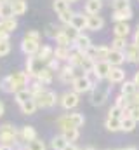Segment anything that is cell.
<instances>
[{
  "mask_svg": "<svg viewBox=\"0 0 139 150\" xmlns=\"http://www.w3.org/2000/svg\"><path fill=\"white\" fill-rule=\"evenodd\" d=\"M70 26H73V28H75L77 32H80V33H82V30H87V14H84V12H75L73 18H71Z\"/></svg>",
  "mask_w": 139,
  "mask_h": 150,
  "instance_id": "12",
  "label": "cell"
},
{
  "mask_svg": "<svg viewBox=\"0 0 139 150\" xmlns=\"http://www.w3.org/2000/svg\"><path fill=\"white\" fill-rule=\"evenodd\" d=\"M136 124H138V122H136L131 115H124V117H122V131L131 133V131L136 129Z\"/></svg>",
  "mask_w": 139,
  "mask_h": 150,
  "instance_id": "30",
  "label": "cell"
},
{
  "mask_svg": "<svg viewBox=\"0 0 139 150\" xmlns=\"http://www.w3.org/2000/svg\"><path fill=\"white\" fill-rule=\"evenodd\" d=\"M73 14H75V12H73L71 9H68V11H65L63 14H59V21H61V23H63L65 26H68L70 23H71V18H73Z\"/></svg>",
  "mask_w": 139,
  "mask_h": 150,
  "instance_id": "44",
  "label": "cell"
},
{
  "mask_svg": "<svg viewBox=\"0 0 139 150\" xmlns=\"http://www.w3.org/2000/svg\"><path fill=\"white\" fill-rule=\"evenodd\" d=\"M118 150H124V149H118Z\"/></svg>",
  "mask_w": 139,
  "mask_h": 150,
  "instance_id": "60",
  "label": "cell"
},
{
  "mask_svg": "<svg viewBox=\"0 0 139 150\" xmlns=\"http://www.w3.org/2000/svg\"><path fill=\"white\" fill-rule=\"evenodd\" d=\"M45 67H47V68H49V70H52V72H54V74H56V72H59V70H61V65H59V61H58V59H56V58H52V59H49V61H47V63H45Z\"/></svg>",
  "mask_w": 139,
  "mask_h": 150,
  "instance_id": "47",
  "label": "cell"
},
{
  "mask_svg": "<svg viewBox=\"0 0 139 150\" xmlns=\"http://www.w3.org/2000/svg\"><path fill=\"white\" fill-rule=\"evenodd\" d=\"M110 89H111V84L103 86V84H99V82H98V86L89 93L91 105H94V107H101V105H104V101H106V100H108V96H110Z\"/></svg>",
  "mask_w": 139,
  "mask_h": 150,
  "instance_id": "3",
  "label": "cell"
},
{
  "mask_svg": "<svg viewBox=\"0 0 139 150\" xmlns=\"http://www.w3.org/2000/svg\"><path fill=\"white\" fill-rule=\"evenodd\" d=\"M101 9H103V0H87L84 7L87 16H96L101 12Z\"/></svg>",
  "mask_w": 139,
  "mask_h": 150,
  "instance_id": "18",
  "label": "cell"
},
{
  "mask_svg": "<svg viewBox=\"0 0 139 150\" xmlns=\"http://www.w3.org/2000/svg\"><path fill=\"white\" fill-rule=\"evenodd\" d=\"M77 150H82V149H77Z\"/></svg>",
  "mask_w": 139,
  "mask_h": 150,
  "instance_id": "61",
  "label": "cell"
},
{
  "mask_svg": "<svg viewBox=\"0 0 139 150\" xmlns=\"http://www.w3.org/2000/svg\"><path fill=\"white\" fill-rule=\"evenodd\" d=\"M19 138H21L23 143L33 142V140L38 138V136H37V129H35L33 126H23V127L19 129Z\"/></svg>",
  "mask_w": 139,
  "mask_h": 150,
  "instance_id": "16",
  "label": "cell"
},
{
  "mask_svg": "<svg viewBox=\"0 0 139 150\" xmlns=\"http://www.w3.org/2000/svg\"><path fill=\"white\" fill-rule=\"evenodd\" d=\"M4 112H5V107H4V103H2V101H0V117H2V115H4Z\"/></svg>",
  "mask_w": 139,
  "mask_h": 150,
  "instance_id": "54",
  "label": "cell"
},
{
  "mask_svg": "<svg viewBox=\"0 0 139 150\" xmlns=\"http://www.w3.org/2000/svg\"><path fill=\"white\" fill-rule=\"evenodd\" d=\"M110 70H111V65L103 59V61H96V67H94V72L92 75L96 77V80H106L108 75H110Z\"/></svg>",
  "mask_w": 139,
  "mask_h": 150,
  "instance_id": "9",
  "label": "cell"
},
{
  "mask_svg": "<svg viewBox=\"0 0 139 150\" xmlns=\"http://www.w3.org/2000/svg\"><path fill=\"white\" fill-rule=\"evenodd\" d=\"M33 100L37 101V107L38 108H52V107H56V103H59V98L51 89H44L42 93H38L35 96Z\"/></svg>",
  "mask_w": 139,
  "mask_h": 150,
  "instance_id": "4",
  "label": "cell"
},
{
  "mask_svg": "<svg viewBox=\"0 0 139 150\" xmlns=\"http://www.w3.org/2000/svg\"><path fill=\"white\" fill-rule=\"evenodd\" d=\"M52 9H54V12L59 16V14H63L65 11H68L70 4L66 0H54V2H52Z\"/></svg>",
  "mask_w": 139,
  "mask_h": 150,
  "instance_id": "35",
  "label": "cell"
},
{
  "mask_svg": "<svg viewBox=\"0 0 139 150\" xmlns=\"http://www.w3.org/2000/svg\"><path fill=\"white\" fill-rule=\"evenodd\" d=\"M138 2H139V0H138Z\"/></svg>",
  "mask_w": 139,
  "mask_h": 150,
  "instance_id": "63",
  "label": "cell"
},
{
  "mask_svg": "<svg viewBox=\"0 0 139 150\" xmlns=\"http://www.w3.org/2000/svg\"><path fill=\"white\" fill-rule=\"evenodd\" d=\"M113 33H115V37H129V33H131V26H129V23H115V26H113Z\"/></svg>",
  "mask_w": 139,
  "mask_h": 150,
  "instance_id": "26",
  "label": "cell"
},
{
  "mask_svg": "<svg viewBox=\"0 0 139 150\" xmlns=\"http://www.w3.org/2000/svg\"><path fill=\"white\" fill-rule=\"evenodd\" d=\"M70 54H71V47H59V45L54 47V58L58 61H66L68 63Z\"/></svg>",
  "mask_w": 139,
  "mask_h": 150,
  "instance_id": "25",
  "label": "cell"
},
{
  "mask_svg": "<svg viewBox=\"0 0 139 150\" xmlns=\"http://www.w3.org/2000/svg\"><path fill=\"white\" fill-rule=\"evenodd\" d=\"M84 58H85V54H82V52H78V51H71L70 59H68V65L73 67V68H80L82 63H84Z\"/></svg>",
  "mask_w": 139,
  "mask_h": 150,
  "instance_id": "28",
  "label": "cell"
},
{
  "mask_svg": "<svg viewBox=\"0 0 139 150\" xmlns=\"http://www.w3.org/2000/svg\"><path fill=\"white\" fill-rule=\"evenodd\" d=\"M132 7H125V9H120V11H113V21L115 23H129V19L132 18Z\"/></svg>",
  "mask_w": 139,
  "mask_h": 150,
  "instance_id": "14",
  "label": "cell"
},
{
  "mask_svg": "<svg viewBox=\"0 0 139 150\" xmlns=\"http://www.w3.org/2000/svg\"><path fill=\"white\" fill-rule=\"evenodd\" d=\"M51 145H52V149H54V150H63L66 145H68V142L65 140V136H63V134H58V136H54V138H52Z\"/></svg>",
  "mask_w": 139,
  "mask_h": 150,
  "instance_id": "37",
  "label": "cell"
},
{
  "mask_svg": "<svg viewBox=\"0 0 139 150\" xmlns=\"http://www.w3.org/2000/svg\"><path fill=\"white\" fill-rule=\"evenodd\" d=\"M94 67H96V59L85 56V58H84V63H82V67H80V70H84L85 75H91L94 72Z\"/></svg>",
  "mask_w": 139,
  "mask_h": 150,
  "instance_id": "31",
  "label": "cell"
},
{
  "mask_svg": "<svg viewBox=\"0 0 139 150\" xmlns=\"http://www.w3.org/2000/svg\"><path fill=\"white\" fill-rule=\"evenodd\" d=\"M23 38H28V40H37V42H40L42 35H40V32H37V30H28V32L25 33V37H23Z\"/></svg>",
  "mask_w": 139,
  "mask_h": 150,
  "instance_id": "49",
  "label": "cell"
},
{
  "mask_svg": "<svg viewBox=\"0 0 139 150\" xmlns=\"http://www.w3.org/2000/svg\"><path fill=\"white\" fill-rule=\"evenodd\" d=\"M132 44L139 47V32H138V30H136V33H134V42H132Z\"/></svg>",
  "mask_w": 139,
  "mask_h": 150,
  "instance_id": "51",
  "label": "cell"
},
{
  "mask_svg": "<svg viewBox=\"0 0 139 150\" xmlns=\"http://www.w3.org/2000/svg\"><path fill=\"white\" fill-rule=\"evenodd\" d=\"M132 82L136 84V87H138V89H139V70H138V72H136V74H134V79H132Z\"/></svg>",
  "mask_w": 139,
  "mask_h": 150,
  "instance_id": "50",
  "label": "cell"
},
{
  "mask_svg": "<svg viewBox=\"0 0 139 150\" xmlns=\"http://www.w3.org/2000/svg\"><path fill=\"white\" fill-rule=\"evenodd\" d=\"M21 107V112L25 113V115H33L37 112V101L35 100H30V101H26V103H23V105H19Z\"/></svg>",
  "mask_w": 139,
  "mask_h": 150,
  "instance_id": "34",
  "label": "cell"
},
{
  "mask_svg": "<svg viewBox=\"0 0 139 150\" xmlns=\"http://www.w3.org/2000/svg\"><path fill=\"white\" fill-rule=\"evenodd\" d=\"M136 91H139V89L136 87V84H134L132 80H125V82H122V86H120V94H124V96H127V98H131Z\"/></svg>",
  "mask_w": 139,
  "mask_h": 150,
  "instance_id": "27",
  "label": "cell"
},
{
  "mask_svg": "<svg viewBox=\"0 0 139 150\" xmlns=\"http://www.w3.org/2000/svg\"><path fill=\"white\" fill-rule=\"evenodd\" d=\"M68 4H73V2H80V0H66Z\"/></svg>",
  "mask_w": 139,
  "mask_h": 150,
  "instance_id": "57",
  "label": "cell"
},
{
  "mask_svg": "<svg viewBox=\"0 0 139 150\" xmlns=\"http://www.w3.org/2000/svg\"><path fill=\"white\" fill-rule=\"evenodd\" d=\"M28 89H30V93H32V96L35 98V96H37L38 93H42V91H44L45 87H44V86H42V84H40L38 80H33V82L30 84V87H28Z\"/></svg>",
  "mask_w": 139,
  "mask_h": 150,
  "instance_id": "45",
  "label": "cell"
},
{
  "mask_svg": "<svg viewBox=\"0 0 139 150\" xmlns=\"http://www.w3.org/2000/svg\"><path fill=\"white\" fill-rule=\"evenodd\" d=\"M16 28H18V21H16V18L0 19V33H7V35H11Z\"/></svg>",
  "mask_w": 139,
  "mask_h": 150,
  "instance_id": "20",
  "label": "cell"
},
{
  "mask_svg": "<svg viewBox=\"0 0 139 150\" xmlns=\"http://www.w3.org/2000/svg\"><path fill=\"white\" fill-rule=\"evenodd\" d=\"M11 5H12L14 16H23L28 11V2L26 0H11Z\"/></svg>",
  "mask_w": 139,
  "mask_h": 150,
  "instance_id": "24",
  "label": "cell"
},
{
  "mask_svg": "<svg viewBox=\"0 0 139 150\" xmlns=\"http://www.w3.org/2000/svg\"><path fill=\"white\" fill-rule=\"evenodd\" d=\"M106 61L111 67H120L122 63H125V52L124 51H117V49H110V54H108Z\"/></svg>",
  "mask_w": 139,
  "mask_h": 150,
  "instance_id": "15",
  "label": "cell"
},
{
  "mask_svg": "<svg viewBox=\"0 0 139 150\" xmlns=\"http://www.w3.org/2000/svg\"><path fill=\"white\" fill-rule=\"evenodd\" d=\"M110 117H117V119H122L124 117V110L120 108V107H117V105H113L111 108H110V112H108Z\"/></svg>",
  "mask_w": 139,
  "mask_h": 150,
  "instance_id": "48",
  "label": "cell"
},
{
  "mask_svg": "<svg viewBox=\"0 0 139 150\" xmlns=\"http://www.w3.org/2000/svg\"><path fill=\"white\" fill-rule=\"evenodd\" d=\"M138 32H139V25H138Z\"/></svg>",
  "mask_w": 139,
  "mask_h": 150,
  "instance_id": "59",
  "label": "cell"
},
{
  "mask_svg": "<svg viewBox=\"0 0 139 150\" xmlns=\"http://www.w3.org/2000/svg\"><path fill=\"white\" fill-rule=\"evenodd\" d=\"M9 18H14V12L11 2H5L0 5V19H9Z\"/></svg>",
  "mask_w": 139,
  "mask_h": 150,
  "instance_id": "33",
  "label": "cell"
},
{
  "mask_svg": "<svg viewBox=\"0 0 139 150\" xmlns=\"http://www.w3.org/2000/svg\"><path fill=\"white\" fill-rule=\"evenodd\" d=\"M25 150H47V147H45V143H44L40 138H37L33 142L26 143V145H25Z\"/></svg>",
  "mask_w": 139,
  "mask_h": 150,
  "instance_id": "40",
  "label": "cell"
},
{
  "mask_svg": "<svg viewBox=\"0 0 139 150\" xmlns=\"http://www.w3.org/2000/svg\"><path fill=\"white\" fill-rule=\"evenodd\" d=\"M61 134L65 136V140H66L68 143H73V142H77V140H78V136H80L78 129H65V131H61Z\"/></svg>",
  "mask_w": 139,
  "mask_h": 150,
  "instance_id": "39",
  "label": "cell"
},
{
  "mask_svg": "<svg viewBox=\"0 0 139 150\" xmlns=\"http://www.w3.org/2000/svg\"><path fill=\"white\" fill-rule=\"evenodd\" d=\"M59 30H61V28H58L54 23H47L44 33H45V37H49V38H56V35L59 33Z\"/></svg>",
  "mask_w": 139,
  "mask_h": 150,
  "instance_id": "41",
  "label": "cell"
},
{
  "mask_svg": "<svg viewBox=\"0 0 139 150\" xmlns=\"http://www.w3.org/2000/svg\"><path fill=\"white\" fill-rule=\"evenodd\" d=\"M12 45H11V40H0V58L7 56L11 52Z\"/></svg>",
  "mask_w": 139,
  "mask_h": 150,
  "instance_id": "43",
  "label": "cell"
},
{
  "mask_svg": "<svg viewBox=\"0 0 139 150\" xmlns=\"http://www.w3.org/2000/svg\"><path fill=\"white\" fill-rule=\"evenodd\" d=\"M38 49H40V42H37V40H28V38H23V40H21V51H23L26 56H37V54H38Z\"/></svg>",
  "mask_w": 139,
  "mask_h": 150,
  "instance_id": "11",
  "label": "cell"
},
{
  "mask_svg": "<svg viewBox=\"0 0 139 150\" xmlns=\"http://www.w3.org/2000/svg\"><path fill=\"white\" fill-rule=\"evenodd\" d=\"M124 52H125V61H129V63H139V47L138 45L129 44V47Z\"/></svg>",
  "mask_w": 139,
  "mask_h": 150,
  "instance_id": "22",
  "label": "cell"
},
{
  "mask_svg": "<svg viewBox=\"0 0 139 150\" xmlns=\"http://www.w3.org/2000/svg\"><path fill=\"white\" fill-rule=\"evenodd\" d=\"M63 150H77V147H75L73 143H68V145H66V147H65Z\"/></svg>",
  "mask_w": 139,
  "mask_h": 150,
  "instance_id": "52",
  "label": "cell"
},
{
  "mask_svg": "<svg viewBox=\"0 0 139 150\" xmlns=\"http://www.w3.org/2000/svg\"><path fill=\"white\" fill-rule=\"evenodd\" d=\"M98 82H101V80H92L91 79V75H78L73 82H71V91H75L77 94H84V93H91L96 86H98Z\"/></svg>",
  "mask_w": 139,
  "mask_h": 150,
  "instance_id": "2",
  "label": "cell"
},
{
  "mask_svg": "<svg viewBox=\"0 0 139 150\" xmlns=\"http://www.w3.org/2000/svg\"><path fill=\"white\" fill-rule=\"evenodd\" d=\"M63 32H65V33H66V37H68L70 40H71V44H73V40L78 37V33H80V32H77V30H75L73 26H70V25L63 28Z\"/></svg>",
  "mask_w": 139,
  "mask_h": 150,
  "instance_id": "46",
  "label": "cell"
},
{
  "mask_svg": "<svg viewBox=\"0 0 139 150\" xmlns=\"http://www.w3.org/2000/svg\"><path fill=\"white\" fill-rule=\"evenodd\" d=\"M35 80H38L42 86H49V84H52V80H54V72H52V70H49V68L45 67L44 70H40V72L37 74Z\"/></svg>",
  "mask_w": 139,
  "mask_h": 150,
  "instance_id": "19",
  "label": "cell"
},
{
  "mask_svg": "<svg viewBox=\"0 0 139 150\" xmlns=\"http://www.w3.org/2000/svg\"><path fill=\"white\" fill-rule=\"evenodd\" d=\"M84 150H98L96 147H87V149H84Z\"/></svg>",
  "mask_w": 139,
  "mask_h": 150,
  "instance_id": "55",
  "label": "cell"
},
{
  "mask_svg": "<svg viewBox=\"0 0 139 150\" xmlns=\"http://www.w3.org/2000/svg\"><path fill=\"white\" fill-rule=\"evenodd\" d=\"M129 47L127 44V38L125 37H115L111 42V49H117V51H125Z\"/></svg>",
  "mask_w": 139,
  "mask_h": 150,
  "instance_id": "36",
  "label": "cell"
},
{
  "mask_svg": "<svg viewBox=\"0 0 139 150\" xmlns=\"http://www.w3.org/2000/svg\"><path fill=\"white\" fill-rule=\"evenodd\" d=\"M56 124H58V127L61 131H65V129H78V127H82L85 124V117H84V113H80V112L65 113V115L58 117Z\"/></svg>",
  "mask_w": 139,
  "mask_h": 150,
  "instance_id": "1",
  "label": "cell"
},
{
  "mask_svg": "<svg viewBox=\"0 0 139 150\" xmlns=\"http://www.w3.org/2000/svg\"><path fill=\"white\" fill-rule=\"evenodd\" d=\"M5 2H11V0H0V5H2V4H5Z\"/></svg>",
  "mask_w": 139,
  "mask_h": 150,
  "instance_id": "58",
  "label": "cell"
},
{
  "mask_svg": "<svg viewBox=\"0 0 139 150\" xmlns=\"http://www.w3.org/2000/svg\"><path fill=\"white\" fill-rule=\"evenodd\" d=\"M103 26H104L103 16H99V14H96V16H87V30H91V32H99V30H103Z\"/></svg>",
  "mask_w": 139,
  "mask_h": 150,
  "instance_id": "17",
  "label": "cell"
},
{
  "mask_svg": "<svg viewBox=\"0 0 139 150\" xmlns=\"http://www.w3.org/2000/svg\"><path fill=\"white\" fill-rule=\"evenodd\" d=\"M78 103H80V96H78L75 91H66V93L59 98V105H61L65 110H73Z\"/></svg>",
  "mask_w": 139,
  "mask_h": 150,
  "instance_id": "5",
  "label": "cell"
},
{
  "mask_svg": "<svg viewBox=\"0 0 139 150\" xmlns=\"http://www.w3.org/2000/svg\"><path fill=\"white\" fill-rule=\"evenodd\" d=\"M108 82L110 84H122V82H125V70L122 67H111L110 75H108Z\"/></svg>",
  "mask_w": 139,
  "mask_h": 150,
  "instance_id": "13",
  "label": "cell"
},
{
  "mask_svg": "<svg viewBox=\"0 0 139 150\" xmlns=\"http://www.w3.org/2000/svg\"><path fill=\"white\" fill-rule=\"evenodd\" d=\"M124 150H138L136 147H129V149H124Z\"/></svg>",
  "mask_w": 139,
  "mask_h": 150,
  "instance_id": "56",
  "label": "cell"
},
{
  "mask_svg": "<svg viewBox=\"0 0 139 150\" xmlns=\"http://www.w3.org/2000/svg\"><path fill=\"white\" fill-rule=\"evenodd\" d=\"M77 68H73V67H70V65H65V67H61V70L58 72V77H59V80L63 82V84H71L78 75L75 72Z\"/></svg>",
  "mask_w": 139,
  "mask_h": 150,
  "instance_id": "10",
  "label": "cell"
},
{
  "mask_svg": "<svg viewBox=\"0 0 139 150\" xmlns=\"http://www.w3.org/2000/svg\"><path fill=\"white\" fill-rule=\"evenodd\" d=\"M115 105H117V107H120L122 110H125V108H129V107H131V105H129V98H127V96H124V94H118V96H117Z\"/></svg>",
  "mask_w": 139,
  "mask_h": 150,
  "instance_id": "42",
  "label": "cell"
},
{
  "mask_svg": "<svg viewBox=\"0 0 139 150\" xmlns=\"http://www.w3.org/2000/svg\"><path fill=\"white\" fill-rule=\"evenodd\" d=\"M127 2H131V0H127Z\"/></svg>",
  "mask_w": 139,
  "mask_h": 150,
  "instance_id": "62",
  "label": "cell"
},
{
  "mask_svg": "<svg viewBox=\"0 0 139 150\" xmlns=\"http://www.w3.org/2000/svg\"><path fill=\"white\" fill-rule=\"evenodd\" d=\"M11 77V80H12V86H14V89H16V93L19 91V89H26V86H28V82H30V77L26 72H12V74H9Z\"/></svg>",
  "mask_w": 139,
  "mask_h": 150,
  "instance_id": "7",
  "label": "cell"
},
{
  "mask_svg": "<svg viewBox=\"0 0 139 150\" xmlns=\"http://www.w3.org/2000/svg\"><path fill=\"white\" fill-rule=\"evenodd\" d=\"M37 58H38V59H42L44 63H47L49 59H52V58H54V47H52V45H47V44H45V45H40Z\"/></svg>",
  "mask_w": 139,
  "mask_h": 150,
  "instance_id": "21",
  "label": "cell"
},
{
  "mask_svg": "<svg viewBox=\"0 0 139 150\" xmlns=\"http://www.w3.org/2000/svg\"><path fill=\"white\" fill-rule=\"evenodd\" d=\"M44 68H45V63L42 59H38L37 56H28V59H26V74H28L30 79H35L37 74L40 70H44Z\"/></svg>",
  "mask_w": 139,
  "mask_h": 150,
  "instance_id": "6",
  "label": "cell"
},
{
  "mask_svg": "<svg viewBox=\"0 0 139 150\" xmlns=\"http://www.w3.org/2000/svg\"><path fill=\"white\" fill-rule=\"evenodd\" d=\"M104 127L111 133H117V131H122V119H117V117H106L104 120Z\"/></svg>",
  "mask_w": 139,
  "mask_h": 150,
  "instance_id": "23",
  "label": "cell"
},
{
  "mask_svg": "<svg viewBox=\"0 0 139 150\" xmlns=\"http://www.w3.org/2000/svg\"><path fill=\"white\" fill-rule=\"evenodd\" d=\"M54 40H56V44H58L59 47H71V45H73V44H71V40L66 37V33L63 32V28L59 30V33L56 35V38H54Z\"/></svg>",
  "mask_w": 139,
  "mask_h": 150,
  "instance_id": "32",
  "label": "cell"
},
{
  "mask_svg": "<svg viewBox=\"0 0 139 150\" xmlns=\"http://www.w3.org/2000/svg\"><path fill=\"white\" fill-rule=\"evenodd\" d=\"M0 150H14L12 145H0Z\"/></svg>",
  "mask_w": 139,
  "mask_h": 150,
  "instance_id": "53",
  "label": "cell"
},
{
  "mask_svg": "<svg viewBox=\"0 0 139 150\" xmlns=\"http://www.w3.org/2000/svg\"><path fill=\"white\" fill-rule=\"evenodd\" d=\"M0 89H2L4 93H16V89H14L12 80H11V77H9V75H5V77L0 80Z\"/></svg>",
  "mask_w": 139,
  "mask_h": 150,
  "instance_id": "38",
  "label": "cell"
},
{
  "mask_svg": "<svg viewBox=\"0 0 139 150\" xmlns=\"http://www.w3.org/2000/svg\"><path fill=\"white\" fill-rule=\"evenodd\" d=\"M14 100L18 101V105H23V103H26V101L33 100V96H32L30 89L26 87V89H19L18 93H14Z\"/></svg>",
  "mask_w": 139,
  "mask_h": 150,
  "instance_id": "29",
  "label": "cell"
},
{
  "mask_svg": "<svg viewBox=\"0 0 139 150\" xmlns=\"http://www.w3.org/2000/svg\"><path fill=\"white\" fill-rule=\"evenodd\" d=\"M91 45H92V40L89 35H85V33H78V37L73 40V49L75 51H78V52H82V54H85L89 49H91Z\"/></svg>",
  "mask_w": 139,
  "mask_h": 150,
  "instance_id": "8",
  "label": "cell"
}]
</instances>
